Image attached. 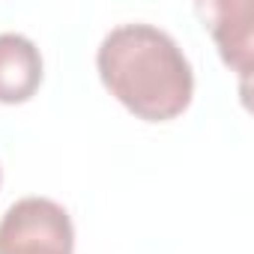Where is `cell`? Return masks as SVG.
<instances>
[{
  "instance_id": "277c9868",
  "label": "cell",
  "mask_w": 254,
  "mask_h": 254,
  "mask_svg": "<svg viewBox=\"0 0 254 254\" xmlns=\"http://www.w3.org/2000/svg\"><path fill=\"white\" fill-rule=\"evenodd\" d=\"M209 18V30L218 42L224 63L242 78V93L251 69V3H206L197 6Z\"/></svg>"
},
{
  "instance_id": "7a4b0ae2",
  "label": "cell",
  "mask_w": 254,
  "mask_h": 254,
  "mask_svg": "<svg viewBox=\"0 0 254 254\" xmlns=\"http://www.w3.org/2000/svg\"><path fill=\"white\" fill-rule=\"evenodd\" d=\"M69 212L48 197H21L0 218V254H72Z\"/></svg>"
},
{
  "instance_id": "6da1fadb",
  "label": "cell",
  "mask_w": 254,
  "mask_h": 254,
  "mask_svg": "<svg viewBox=\"0 0 254 254\" xmlns=\"http://www.w3.org/2000/svg\"><path fill=\"white\" fill-rule=\"evenodd\" d=\"M96 69L111 96L150 123L177 120L194 96V72L171 33L153 24L114 27L96 54Z\"/></svg>"
},
{
  "instance_id": "3957f363",
  "label": "cell",
  "mask_w": 254,
  "mask_h": 254,
  "mask_svg": "<svg viewBox=\"0 0 254 254\" xmlns=\"http://www.w3.org/2000/svg\"><path fill=\"white\" fill-rule=\"evenodd\" d=\"M42 84V54L21 33H0V102L21 105Z\"/></svg>"
}]
</instances>
